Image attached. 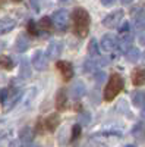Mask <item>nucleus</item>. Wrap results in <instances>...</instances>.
Instances as JSON below:
<instances>
[{
    "label": "nucleus",
    "instance_id": "obj_1",
    "mask_svg": "<svg viewBox=\"0 0 145 147\" xmlns=\"http://www.w3.org/2000/svg\"><path fill=\"white\" fill-rule=\"evenodd\" d=\"M91 18L90 13L84 7H76L74 10V25H75V32L79 37H87L88 30H90Z\"/></svg>",
    "mask_w": 145,
    "mask_h": 147
},
{
    "label": "nucleus",
    "instance_id": "obj_2",
    "mask_svg": "<svg viewBox=\"0 0 145 147\" xmlns=\"http://www.w3.org/2000/svg\"><path fill=\"white\" fill-rule=\"evenodd\" d=\"M125 85V81L123 78L119 75V74H113V75L110 77V80H108L106 88H104V100L106 102H112L114 97L122 91Z\"/></svg>",
    "mask_w": 145,
    "mask_h": 147
},
{
    "label": "nucleus",
    "instance_id": "obj_3",
    "mask_svg": "<svg viewBox=\"0 0 145 147\" xmlns=\"http://www.w3.org/2000/svg\"><path fill=\"white\" fill-rule=\"evenodd\" d=\"M119 49V38L112 34V32H108V34H104L101 37V50L106 52V53H110V52H114Z\"/></svg>",
    "mask_w": 145,
    "mask_h": 147
},
{
    "label": "nucleus",
    "instance_id": "obj_4",
    "mask_svg": "<svg viewBox=\"0 0 145 147\" xmlns=\"http://www.w3.org/2000/svg\"><path fill=\"white\" fill-rule=\"evenodd\" d=\"M31 63L32 66L37 69V71H45L48 68V57L44 52H35L32 59H31Z\"/></svg>",
    "mask_w": 145,
    "mask_h": 147
},
{
    "label": "nucleus",
    "instance_id": "obj_5",
    "mask_svg": "<svg viewBox=\"0 0 145 147\" xmlns=\"http://www.w3.org/2000/svg\"><path fill=\"white\" fill-rule=\"evenodd\" d=\"M122 19H123V10H114L113 13H108L103 19V25L107 28H114L119 25Z\"/></svg>",
    "mask_w": 145,
    "mask_h": 147
},
{
    "label": "nucleus",
    "instance_id": "obj_6",
    "mask_svg": "<svg viewBox=\"0 0 145 147\" xmlns=\"http://www.w3.org/2000/svg\"><path fill=\"white\" fill-rule=\"evenodd\" d=\"M9 90H10V88H9ZM21 99H22V91H21V90H10L7 100L3 103V109L6 110V112H10V110L18 105V102H19Z\"/></svg>",
    "mask_w": 145,
    "mask_h": 147
},
{
    "label": "nucleus",
    "instance_id": "obj_7",
    "mask_svg": "<svg viewBox=\"0 0 145 147\" xmlns=\"http://www.w3.org/2000/svg\"><path fill=\"white\" fill-rule=\"evenodd\" d=\"M51 21H53V25H56L59 30H63L67 25V12L65 9L56 10L51 16Z\"/></svg>",
    "mask_w": 145,
    "mask_h": 147
},
{
    "label": "nucleus",
    "instance_id": "obj_8",
    "mask_svg": "<svg viewBox=\"0 0 145 147\" xmlns=\"http://www.w3.org/2000/svg\"><path fill=\"white\" fill-rule=\"evenodd\" d=\"M62 50H63V44H62V41L54 40V41H51L50 44L47 46V52H45V55H47L48 59H57L60 55H62Z\"/></svg>",
    "mask_w": 145,
    "mask_h": 147
},
{
    "label": "nucleus",
    "instance_id": "obj_9",
    "mask_svg": "<svg viewBox=\"0 0 145 147\" xmlns=\"http://www.w3.org/2000/svg\"><path fill=\"white\" fill-rule=\"evenodd\" d=\"M57 69L60 71V74H62V77L65 81H69L72 80V77H74V66H72L70 62H65V60H60V62H57Z\"/></svg>",
    "mask_w": 145,
    "mask_h": 147
},
{
    "label": "nucleus",
    "instance_id": "obj_10",
    "mask_svg": "<svg viewBox=\"0 0 145 147\" xmlns=\"http://www.w3.org/2000/svg\"><path fill=\"white\" fill-rule=\"evenodd\" d=\"M85 93H87V88H85V84H84L82 81L75 82L74 85H72V88H70V97H72L74 100L82 99Z\"/></svg>",
    "mask_w": 145,
    "mask_h": 147
},
{
    "label": "nucleus",
    "instance_id": "obj_11",
    "mask_svg": "<svg viewBox=\"0 0 145 147\" xmlns=\"http://www.w3.org/2000/svg\"><path fill=\"white\" fill-rule=\"evenodd\" d=\"M34 137H35V131L31 127H23L19 131V140L23 144H31L32 140H34Z\"/></svg>",
    "mask_w": 145,
    "mask_h": 147
},
{
    "label": "nucleus",
    "instance_id": "obj_12",
    "mask_svg": "<svg viewBox=\"0 0 145 147\" xmlns=\"http://www.w3.org/2000/svg\"><path fill=\"white\" fill-rule=\"evenodd\" d=\"M59 124H60V115L59 113H51L50 116L44 121V127L47 128V131H50V132L56 131L57 127H59Z\"/></svg>",
    "mask_w": 145,
    "mask_h": 147
},
{
    "label": "nucleus",
    "instance_id": "obj_13",
    "mask_svg": "<svg viewBox=\"0 0 145 147\" xmlns=\"http://www.w3.org/2000/svg\"><path fill=\"white\" fill-rule=\"evenodd\" d=\"M67 106V94L65 88H60L56 94V107L57 110H65Z\"/></svg>",
    "mask_w": 145,
    "mask_h": 147
},
{
    "label": "nucleus",
    "instance_id": "obj_14",
    "mask_svg": "<svg viewBox=\"0 0 145 147\" xmlns=\"http://www.w3.org/2000/svg\"><path fill=\"white\" fill-rule=\"evenodd\" d=\"M132 84L135 87H141L145 84V69H135L132 72Z\"/></svg>",
    "mask_w": 145,
    "mask_h": 147
},
{
    "label": "nucleus",
    "instance_id": "obj_15",
    "mask_svg": "<svg viewBox=\"0 0 145 147\" xmlns=\"http://www.w3.org/2000/svg\"><path fill=\"white\" fill-rule=\"evenodd\" d=\"M134 22L138 30L145 28V9H138L136 12H134Z\"/></svg>",
    "mask_w": 145,
    "mask_h": 147
},
{
    "label": "nucleus",
    "instance_id": "obj_16",
    "mask_svg": "<svg viewBox=\"0 0 145 147\" xmlns=\"http://www.w3.org/2000/svg\"><path fill=\"white\" fill-rule=\"evenodd\" d=\"M15 27H16V22H15L13 19H10V18L2 19V21H0V35L10 32V31L13 30Z\"/></svg>",
    "mask_w": 145,
    "mask_h": 147
},
{
    "label": "nucleus",
    "instance_id": "obj_17",
    "mask_svg": "<svg viewBox=\"0 0 145 147\" xmlns=\"http://www.w3.org/2000/svg\"><path fill=\"white\" fill-rule=\"evenodd\" d=\"M28 47H29V38L25 34L18 35V38H16V50L19 53H23L25 50H28Z\"/></svg>",
    "mask_w": 145,
    "mask_h": 147
},
{
    "label": "nucleus",
    "instance_id": "obj_18",
    "mask_svg": "<svg viewBox=\"0 0 145 147\" xmlns=\"http://www.w3.org/2000/svg\"><path fill=\"white\" fill-rule=\"evenodd\" d=\"M19 77L23 78V80H27L31 77V65L28 62V59L23 57L21 60V68H19Z\"/></svg>",
    "mask_w": 145,
    "mask_h": 147
},
{
    "label": "nucleus",
    "instance_id": "obj_19",
    "mask_svg": "<svg viewBox=\"0 0 145 147\" xmlns=\"http://www.w3.org/2000/svg\"><path fill=\"white\" fill-rule=\"evenodd\" d=\"M125 57L129 60V62L136 63L138 60L141 59V52H139V49H138V47H130L129 50L125 53Z\"/></svg>",
    "mask_w": 145,
    "mask_h": 147
},
{
    "label": "nucleus",
    "instance_id": "obj_20",
    "mask_svg": "<svg viewBox=\"0 0 145 147\" xmlns=\"http://www.w3.org/2000/svg\"><path fill=\"white\" fill-rule=\"evenodd\" d=\"M132 136H134L138 141H144L145 140V127L144 124H136L132 128Z\"/></svg>",
    "mask_w": 145,
    "mask_h": 147
},
{
    "label": "nucleus",
    "instance_id": "obj_21",
    "mask_svg": "<svg viewBox=\"0 0 145 147\" xmlns=\"http://www.w3.org/2000/svg\"><path fill=\"white\" fill-rule=\"evenodd\" d=\"M132 103L136 107H141L145 105V93L144 91H135L132 94Z\"/></svg>",
    "mask_w": 145,
    "mask_h": 147
},
{
    "label": "nucleus",
    "instance_id": "obj_22",
    "mask_svg": "<svg viewBox=\"0 0 145 147\" xmlns=\"http://www.w3.org/2000/svg\"><path fill=\"white\" fill-rule=\"evenodd\" d=\"M37 96V88L35 87H31V90H28L27 91V94L23 96V106H29L31 103H32V100H34V97Z\"/></svg>",
    "mask_w": 145,
    "mask_h": 147
},
{
    "label": "nucleus",
    "instance_id": "obj_23",
    "mask_svg": "<svg viewBox=\"0 0 145 147\" xmlns=\"http://www.w3.org/2000/svg\"><path fill=\"white\" fill-rule=\"evenodd\" d=\"M88 53H90V56H98V55H100L98 41H97L95 38H91V40H90V44H88Z\"/></svg>",
    "mask_w": 145,
    "mask_h": 147
},
{
    "label": "nucleus",
    "instance_id": "obj_24",
    "mask_svg": "<svg viewBox=\"0 0 145 147\" xmlns=\"http://www.w3.org/2000/svg\"><path fill=\"white\" fill-rule=\"evenodd\" d=\"M0 66L3 69H7V71H12L15 68V63L9 56H0Z\"/></svg>",
    "mask_w": 145,
    "mask_h": 147
},
{
    "label": "nucleus",
    "instance_id": "obj_25",
    "mask_svg": "<svg viewBox=\"0 0 145 147\" xmlns=\"http://www.w3.org/2000/svg\"><path fill=\"white\" fill-rule=\"evenodd\" d=\"M38 27H40L41 30L50 31V30L53 28V21H51V18H50V16H43V18L40 19V22H38Z\"/></svg>",
    "mask_w": 145,
    "mask_h": 147
},
{
    "label": "nucleus",
    "instance_id": "obj_26",
    "mask_svg": "<svg viewBox=\"0 0 145 147\" xmlns=\"http://www.w3.org/2000/svg\"><path fill=\"white\" fill-rule=\"evenodd\" d=\"M97 69V63L94 59H90V60H85V63H84V72H94Z\"/></svg>",
    "mask_w": 145,
    "mask_h": 147
},
{
    "label": "nucleus",
    "instance_id": "obj_27",
    "mask_svg": "<svg viewBox=\"0 0 145 147\" xmlns=\"http://www.w3.org/2000/svg\"><path fill=\"white\" fill-rule=\"evenodd\" d=\"M81 125L79 124H75L74 127H72V134H70V141H75L79 136H81Z\"/></svg>",
    "mask_w": 145,
    "mask_h": 147
},
{
    "label": "nucleus",
    "instance_id": "obj_28",
    "mask_svg": "<svg viewBox=\"0 0 145 147\" xmlns=\"http://www.w3.org/2000/svg\"><path fill=\"white\" fill-rule=\"evenodd\" d=\"M117 110H119V112L120 113H126L128 116H130V113H129V107H128V103L125 102V100H120L119 102V105H117Z\"/></svg>",
    "mask_w": 145,
    "mask_h": 147
},
{
    "label": "nucleus",
    "instance_id": "obj_29",
    "mask_svg": "<svg viewBox=\"0 0 145 147\" xmlns=\"http://www.w3.org/2000/svg\"><path fill=\"white\" fill-rule=\"evenodd\" d=\"M28 32L31 34V35H38L40 34V31H38V28H37V24H35L34 21H29L28 22Z\"/></svg>",
    "mask_w": 145,
    "mask_h": 147
},
{
    "label": "nucleus",
    "instance_id": "obj_30",
    "mask_svg": "<svg viewBox=\"0 0 145 147\" xmlns=\"http://www.w3.org/2000/svg\"><path fill=\"white\" fill-rule=\"evenodd\" d=\"M106 72H103V71H98V72H95V82L97 84H101V82H104L106 81Z\"/></svg>",
    "mask_w": 145,
    "mask_h": 147
},
{
    "label": "nucleus",
    "instance_id": "obj_31",
    "mask_svg": "<svg viewBox=\"0 0 145 147\" xmlns=\"http://www.w3.org/2000/svg\"><path fill=\"white\" fill-rule=\"evenodd\" d=\"M90 121H91V115L87 113V112H82V115H81V124L82 125H88Z\"/></svg>",
    "mask_w": 145,
    "mask_h": 147
},
{
    "label": "nucleus",
    "instance_id": "obj_32",
    "mask_svg": "<svg viewBox=\"0 0 145 147\" xmlns=\"http://www.w3.org/2000/svg\"><path fill=\"white\" fill-rule=\"evenodd\" d=\"M95 63H97V68L107 66V65H108V59H107V57H98V59L95 60Z\"/></svg>",
    "mask_w": 145,
    "mask_h": 147
},
{
    "label": "nucleus",
    "instance_id": "obj_33",
    "mask_svg": "<svg viewBox=\"0 0 145 147\" xmlns=\"http://www.w3.org/2000/svg\"><path fill=\"white\" fill-rule=\"evenodd\" d=\"M130 25H129V22L128 21H125L123 24H122V25H120V32H122V34H125V32H129L130 30Z\"/></svg>",
    "mask_w": 145,
    "mask_h": 147
},
{
    "label": "nucleus",
    "instance_id": "obj_34",
    "mask_svg": "<svg viewBox=\"0 0 145 147\" xmlns=\"http://www.w3.org/2000/svg\"><path fill=\"white\" fill-rule=\"evenodd\" d=\"M9 147H25V146H23V143L18 138V140H12L9 143Z\"/></svg>",
    "mask_w": 145,
    "mask_h": 147
},
{
    "label": "nucleus",
    "instance_id": "obj_35",
    "mask_svg": "<svg viewBox=\"0 0 145 147\" xmlns=\"http://www.w3.org/2000/svg\"><path fill=\"white\" fill-rule=\"evenodd\" d=\"M29 5L35 12H40V2L38 0H29Z\"/></svg>",
    "mask_w": 145,
    "mask_h": 147
},
{
    "label": "nucleus",
    "instance_id": "obj_36",
    "mask_svg": "<svg viewBox=\"0 0 145 147\" xmlns=\"http://www.w3.org/2000/svg\"><path fill=\"white\" fill-rule=\"evenodd\" d=\"M114 2H116V0H101V5L106 6V7H110V6L114 5Z\"/></svg>",
    "mask_w": 145,
    "mask_h": 147
},
{
    "label": "nucleus",
    "instance_id": "obj_37",
    "mask_svg": "<svg viewBox=\"0 0 145 147\" xmlns=\"http://www.w3.org/2000/svg\"><path fill=\"white\" fill-rule=\"evenodd\" d=\"M138 40H139V43H141L142 46H145V34H141V35L138 37Z\"/></svg>",
    "mask_w": 145,
    "mask_h": 147
},
{
    "label": "nucleus",
    "instance_id": "obj_38",
    "mask_svg": "<svg viewBox=\"0 0 145 147\" xmlns=\"http://www.w3.org/2000/svg\"><path fill=\"white\" fill-rule=\"evenodd\" d=\"M141 118L142 119H145V105L142 106V109H141Z\"/></svg>",
    "mask_w": 145,
    "mask_h": 147
},
{
    "label": "nucleus",
    "instance_id": "obj_39",
    "mask_svg": "<svg viewBox=\"0 0 145 147\" xmlns=\"http://www.w3.org/2000/svg\"><path fill=\"white\" fill-rule=\"evenodd\" d=\"M132 2H134V0H120V3H122V5H129Z\"/></svg>",
    "mask_w": 145,
    "mask_h": 147
},
{
    "label": "nucleus",
    "instance_id": "obj_40",
    "mask_svg": "<svg viewBox=\"0 0 145 147\" xmlns=\"http://www.w3.org/2000/svg\"><path fill=\"white\" fill-rule=\"evenodd\" d=\"M141 59H142V62H144V65H145V53L141 55Z\"/></svg>",
    "mask_w": 145,
    "mask_h": 147
},
{
    "label": "nucleus",
    "instance_id": "obj_41",
    "mask_svg": "<svg viewBox=\"0 0 145 147\" xmlns=\"http://www.w3.org/2000/svg\"><path fill=\"white\" fill-rule=\"evenodd\" d=\"M28 147H40V146H38V144H29Z\"/></svg>",
    "mask_w": 145,
    "mask_h": 147
},
{
    "label": "nucleus",
    "instance_id": "obj_42",
    "mask_svg": "<svg viewBox=\"0 0 145 147\" xmlns=\"http://www.w3.org/2000/svg\"><path fill=\"white\" fill-rule=\"evenodd\" d=\"M125 147H136V146H134V144H128V146H125Z\"/></svg>",
    "mask_w": 145,
    "mask_h": 147
},
{
    "label": "nucleus",
    "instance_id": "obj_43",
    "mask_svg": "<svg viewBox=\"0 0 145 147\" xmlns=\"http://www.w3.org/2000/svg\"><path fill=\"white\" fill-rule=\"evenodd\" d=\"M12 2H16L18 3V2H22V0H12Z\"/></svg>",
    "mask_w": 145,
    "mask_h": 147
},
{
    "label": "nucleus",
    "instance_id": "obj_44",
    "mask_svg": "<svg viewBox=\"0 0 145 147\" xmlns=\"http://www.w3.org/2000/svg\"><path fill=\"white\" fill-rule=\"evenodd\" d=\"M60 2H66V0H60Z\"/></svg>",
    "mask_w": 145,
    "mask_h": 147
}]
</instances>
